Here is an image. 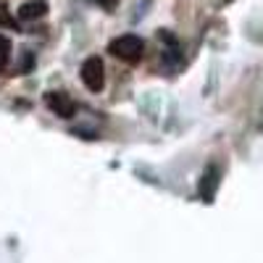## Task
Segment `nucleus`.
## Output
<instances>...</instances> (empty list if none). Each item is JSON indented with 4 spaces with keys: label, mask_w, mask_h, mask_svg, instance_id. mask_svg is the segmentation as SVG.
Here are the masks:
<instances>
[{
    "label": "nucleus",
    "mask_w": 263,
    "mask_h": 263,
    "mask_svg": "<svg viewBox=\"0 0 263 263\" xmlns=\"http://www.w3.org/2000/svg\"><path fill=\"white\" fill-rule=\"evenodd\" d=\"M108 53H111L114 58H119V61L137 63V61H142V55H145V42H142V37H137V34H121V37L111 40Z\"/></svg>",
    "instance_id": "1"
},
{
    "label": "nucleus",
    "mask_w": 263,
    "mask_h": 263,
    "mask_svg": "<svg viewBox=\"0 0 263 263\" xmlns=\"http://www.w3.org/2000/svg\"><path fill=\"white\" fill-rule=\"evenodd\" d=\"M82 82L87 90H92V92H100L103 90V84H105V66L98 55H90L84 63H82Z\"/></svg>",
    "instance_id": "2"
},
{
    "label": "nucleus",
    "mask_w": 263,
    "mask_h": 263,
    "mask_svg": "<svg viewBox=\"0 0 263 263\" xmlns=\"http://www.w3.org/2000/svg\"><path fill=\"white\" fill-rule=\"evenodd\" d=\"M45 103H48L50 111H53L55 116H61V119H71V116L77 114L74 100L66 95V92H48V95H45Z\"/></svg>",
    "instance_id": "3"
},
{
    "label": "nucleus",
    "mask_w": 263,
    "mask_h": 263,
    "mask_svg": "<svg viewBox=\"0 0 263 263\" xmlns=\"http://www.w3.org/2000/svg\"><path fill=\"white\" fill-rule=\"evenodd\" d=\"M42 16H48L45 0H29V3H24L18 8V18H24V21H34V18H42Z\"/></svg>",
    "instance_id": "4"
},
{
    "label": "nucleus",
    "mask_w": 263,
    "mask_h": 263,
    "mask_svg": "<svg viewBox=\"0 0 263 263\" xmlns=\"http://www.w3.org/2000/svg\"><path fill=\"white\" fill-rule=\"evenodd\" d=\"M216 187H218V168L211 166L205 174H203V182H200V197L205 203L213 200V195H216Z\"/></svg>",
    "instance_id": "5"
},
{
    "label": "nucleus",
    "mask_w": 263,
    "mask_h": 263,
    "mask_svg": "<svg viewBox=\"0 0 263 263\" xmlns=\"http://www.w3.org/2000/svg\"><path fill=\"white\" fill-rule=\"evenodd\" d=\"M0 27L16 29V32H18V21H16V16H11V11H8L6 3H0Z\"/></svg>",
    "instance_id": "6"
},
{
    "label": "nucleus",
    "mask_w": 263,
    "mask_h": 263,
    "mask_svg": "<svg viewBox=\"0 0 263 263\" xmlns=\"http://www.w3.org/2000/svg\"><path fill=\"white\" fill-rule=\"evenodd\" d=\"M11 53H13V50H11V40L0 34V71H3L6 66H8V61H11Z\"/></svg>",
    "instance_id": "7"
},
{
    "label": "nucleus",
    "mask_w": 263,
    "mask_h": 263,
    "mask_svg": "<svg viewBox=\"0 0 263 263\" xmlns=\"http://www.w3.org/2000/svg\"><path fill=\"white\" fill-rule=\"evenodd\" d=\"M95 3H98V6H103V8H108V11H114L119 0H95Z\"/></svg>",
    "instance_id": "8"
}]
</instances>
